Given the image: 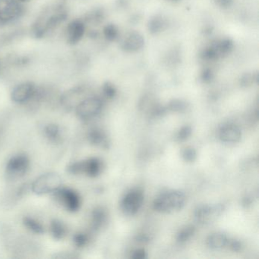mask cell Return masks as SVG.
<instances>
[{"label": "cell", "mask_w": 259, "mask_h": 259, "mask_svg": "<svg viewBox=\"0 0 259 259\" xmlns=\"http://www.w3.org/2000/svg\"><path fill=\"white\" fill-rule=\"evenodd\" d=\"M26 13V4L18 0H0V27L15 25Z\"/></svg>", "instance_id": "obj_1"}, {"label": "cell", "mask_w": 259, "mask_h": 259, "mask_svg": "<svg viewBox=\"0 0 259 259\" xmlns=\"http://www.w3.org/2000/svg\"><path fill=\"white\" fill-rule=\"evenodd\" d=\"M186 197L180 191H170L163 193L154 202V210L160 213H170L181 210L185 205Z\"/></svg>", "instance_id": "obj_2"}, {"label": "cell", "mask_w": 259, "mask_h": 259, "mask_svg": "<svg viewBox=\"0 0 259 259\" xmlns=\"http://www.w3.org/2000/svg\"><path fill=\"white\" fill-rule=\"evenodd\" d=\"M61 187V177L56 172L42 174L31 184L32 192L39 195L54 193Z\"/></svg>", "instance_id": "obj_3"}, {"label": "cell", "mask_w": 259, "mask_h": 259, "mask_svg": "<svg viewBox=\"0 0 259 259\" xmlns=\"http://www.w3.org/2000/svg\"><path fill=\"white\" fill-rule=\"evenodd\" d=\"M30 167V160L25 154L13 156L6 166V177L9 181H17L25 177Z\"/></svg>", "instance_id": "obj_4"}, {"label": "cell", "mask_w": 259, "mask_h": 259, "mask_svg": "<svg viewBox=\"0 0 259 259\" xmlns=\"http://www.w3.org/2000/svg\"><path fill=\"white\" fill-rule=\"evenodd\" d=\"M86 34V22L84 19H73L65 24L63 35L65 41L69 46L79 44Z\"/></svg>", "instance_id": "obj_5"}, {"label": "cell", "mask_w": 259, "mask_h": 259, "mask_svg": "<svg viewBox=\"0 0 259 259\" xmlns=\"http://www.w3.org/2000/svg\"><path fill=\"white\" fill-rule=\"evenodd\" d=\"M56 201L67 211L75 213L79 210L81 199L76 191L69 188L61 187L54 193Z\"/></svg>", "instance_id": "obj_6"}, {"label": "cell", "mask_w": 259, "mask_h": 259, "mask_svg": "<svg viewBox=\"0 0 259 259\" xmlns=\"http://www.w3.org/2000/svg\"><path fill=\"white\" fill-rule=\"evenodd\" d=\"M103 107V102L99 98L88 96L75 107L77 116L82 120H89L99 114Z\"/></svg>", "instance_id": "obj_7"}, {"label": "cell", "mask_w": 259, "mask_h": 259, "mask_svg": "<svg viewBox=\"0 0 259 259\" xmlns=\"http://www.w3.org/2000/svg\"><path fill=\"white\" fill-rule=\"evenodd\" d=\"M37 84L31 81H25L19 83L13 87L11 92V99L17 104L26 105L34 95Z\"/></svg>", "instance_id": "obj_8"}, {"label": "cell", "mask_w": 259, "mask_h": 259, "mask_svg": "<svg viewBox=\"0 0 259 259\" xmlns=\"http://www.w3.org/2000/svg\"><path fill=\"white\" fill-rule=\"evenodd\" d=\"M87 89L84 86H76L62 94L59 98L60 106L67 110H73L86 98Z\"/></svg>", "instance_id": "obj_9"}, {"label": "cell", "mask_w": 259, "mask_h": 259, "mask_svg": "<svg viewBox=\"0 0 259 259\" xmlns=\"http://www.w3.org/2000/svg\"><path fill=\"white\" fill-rule=\"evenodd\" d=\"M144 201V194L141 189H135L125 195L121 204L124 213L127 215H134L139 211Z\"/></svg>", "instance_id": "obj_10"}, {"label": "cell", "mask_w": 259, "mask_h": 259, "mask_svg": "<svg viewBox=\"0 0 259 259\" xmlns=\"http://www.w3.org/2000/svg\"><path fill=\"white\" fill-rule=\"evenodd\" d=\"M224 210L223 204H215V205L199 206L195 211V218L198 223L201 224H210L216 221L222 214Z\"/></svg>", "instance_id": "obj_11"}, {"label": "cell", "mask_w": 259, "mask_h": 259, "mask_svg": "<svg viewBox=\"0 0 259 259\" xmlns=\"http://www.w3.org/2000/svg\"><path fill=\"white\" fill-rule=\"evenodd\" d=\"M79 175L87 176V177L95 178L98 177L102 170V162L97 157H91L87 160H79Z\"/></svg>", "instance_id": "obj_12"}, {"label": "cell", "mask_w": 259, "mask_h": 259, "mask_svg": "<svg viewBox=\"0 0 259 259\" xmlns=\"http://www.w3.org/2000/svg\"><path fill=\"white\" fill-rule=\"evenodd\" d=\"M220 139L225 143H236L242 137L239 127L233 124H227L221 127L219 133Z\"/></svg>", "instance_id": "obj_13"}, {"label": "cell", "mask_w": 259, "mask_h": 259, "mask_svg": "<svg viewBox=\"0 0 259 259\" xmlns=\"http://www.w3.org/2000/svg\"><path fill=\"white\" fill-rule=\"evenodd\" d=\"M44 136L45 139L54 145H58L63 142V132L60 125L56 123L47 124L43 128Z\"/></svg>", "instance_id": "obj_14"}, {"label": "cell", "mask_w": 259, "mask_h": 259, "mask_svg": "<svg viewBox=\"0 0 259 259\" xmlns=\"http://www.w3.org/2000/svg\"><path fill=\"white\" fill-rule=\"evenodd\" d=\"M50 233L55 240H63L67 236L69 230L63 221L54 219L50 224Z\"/></svg>", "instance_id": "obj_15"}, {"label": "cell", "mask_w": 259, "mask_h": 259, "mask_svg": "<svg viewBox=\"0 0 259 259\" xmlns=\"http://www.w3.org/2000/svg\"><path fill=\"white\" fill-rule=\"evenodd\" d=\"M89 142L94 146L101 148H108L109 142L107 136L102 130L94 128L88 134Z\"/></svg>", "instance_id": "obj_16"}, {"label": "cell", "mask_w": 259, "mask_h": 259, "mask_svg": "<svg viewBox=\"0 0 259 259\" xmlns=\"http://www.w3.org/2000/svg\"><path fill=\"white\" fill-rule=\"evenodd\" d=\"M23 225L27 230L34 234H44L45 233V227L40 221L31 217H25L22 220Z\"/></svg>", "instance_id": "obj_17"}, {"label": "cell", "mask_w": 259, "mask_h": 259, "mask_svg": "<svg viewBox=\"0 0 259 259\" xmlns=\"http://www.w3.org/2000/svg\"><path fill=\"white\" fill-rule=\"evenodd\" d=\"M227 243H228V239L224 233H213L207 239V245L213 249H221L224 248Z\"/></svg>", "instance_id": "obj_18"}, {"label": "cell", "mask_w": 259, "mask_h": 259, "mask_svg": "<svg viewBox=\"0 0 259 259\" xmlns=\"http://www.w3.org/2000/svg\"><path fill=\"white\" fill-rule=\"evenodd\" d=\"M106 221V212L104 208L98 207L94 209L92 213V227L95 230H99L104 225Z\"/></svg>", "instance_id": "obj_19"}, {"label": "cell", "mask_w": 259, "mask_h": 259, "mask_svg": "<svg viewBox=\"0 0 259 259\" xmlns=\"http://www.w3.org/2000/svg\"><path fill=\"white\" fill-rule=\"evenodd\" d=\"M142 39L140 36L138 34H132L128 36L125 41V48L126 49L133 51V50H138L142 47Z\"/></svg>", "instance_id": "obj_20"}, {"label": "cell", "mask_w": 259, "mask_h": 259, "mask_svg": "<svg viewBox=\"0 0 259 259\" xmlns=\"http://www.w3.org/2000/svg\"><path fill=\"white\" fill-rule=\"evenodd\" d=\"M72 240H73L74 245L77 248H84L89 243V237L86 233L79 232L74 235Z\"/></svg>", "instance_id": "obj_21"}, {"label": "cell", "mask_w": 259, "mask_h": 259, "mask_svg": "<svg viewBox=\"0 0 259 259\" xmlns=\"http://www.w3.org/2000/svg\"><path fill=\"white\" fill-rule=\"evenodd\" d=\"M195 232V227H192V226L186 227V228L183 229L179 233L178 236H177V240L180 242H186L193 236Z\"/></svg>", "instance_id": "obj_22"}, {"label": "cell", "mask_w": 259, "mask_h": 259, "mask_svg": "<svg viewBox=\"0 0 259 259\" xmlns=\"http://www.w3.org/2000/svg\"><path fill=\"white\" fill-rule=\"evenodd\" d=\"M183 157L186 161L189 162V163L194 162L197 157L196 151L192 148H186L183 151Z\"/></svg>", "instance_id": "obj_23"}, {"label": "cell", "mask_w": 259, "mask_h": 259, "mask_svg": "<svg viewBox=\"0 0 259 259\" xmlns=\"http://www.w3.org/2000/svg\"><path fill=\"white\" fill-rule=\"evenodd\" d=\"M191 134H192V128L189 125H186L179 131L178 134H177V139L180 142H183V141H186V139H189Z\"/></svg>", "instance_id": "obj_24"}, {"label": "cell", "mask_w": 259, "mask_h": 259, "mask_svg": "<svg viewBox=\"0 0 259 259\" xmlns=\"http://www.w3.org/2000/svg\"><path fill=\"white\" fill-rule=\"evenodd\" d=\"M169 107H170L169 108H170L171 110L177 112L183 111V110L186 108V106L184 105V104L180 102V101H174V102L171 103Z\"/></svg>", "instance_id": "obj_25"}, {"label": "cell", "mask_w": 259, "mask_h": 259, "mask_svg": "<svg viewBox=\"0 0 259 259\" xmlns=\"http://www.w3.org/2000/svg\"><path fill=\"white\" fill-rule=\"evenodd\" d=\"M132 257L135 259H144L147 257L146 251L143 249H138L133 252Z\"/></svg>", "instance_id": "obj_26"}, {"label": "cell", "mask_w": 259, "mask_h": 259, "mask_svg": "<svg viewBox=\"0 0 259 259\" xmlns=\"http://www.w3.org/2000/svg\"><path fill=\"white\" fill-rule=\"evenodd\" d=\"M104 93L107 98H113L115 95V89L111 85L107 84V85L104 86Z\"/></svg>", "instance_id": "obj_27"}, {"label": "cell", "mask_w": 259, "mask_h": 259, "mask_svg": "<svg viewBox=\"0 0 259 259\" xmlns=\"http://www.w3.org/2000/svg\"><path fill=\"white\" fill-rule=\"evenodd\" d=\"M241 248H242V244L239 241L233 240V242H230V248L233 251H240Z\"/></svg>", "instance_id": "obj_28"}, {"label": "cell", "mask_w": 259, "mask_h": 259, "mask_svg": "<svg viewBox=\"0 0 259 259\" xmlns=\"http://www.w3.org/2000/svg\"><path fill=\"white\" fill-rule=\"evenodd\" d=\"M251 204V201L250 200L249 198H245L243 201V205L244 206H248Z\"/></svg>", "instance_id": "obj_29"}, {"label": "cell", "mask_w": 259, "mask_h": 259, "mask_svg": "<svg viewBox=\"0 0 259 259\" xmlns=\"http://www.w3.org/2000/svg\"><path fill=\"white\" fill-rule=\"evenodd\" d=\"M18 1H19V2L22 3V4H27L28 3L31 2L33 0H18Z\"/></svg>", "instance_id": "obj_30"}, {"label": "cell", "mask_w": 259, "mask_h": 259, "mask_svg": "<svg viewBox=\"0 0 259 259\" xmlns=\"http://www.w3.org/2000/svg\"><path fill=\"white\" fill-rule=\"evenodd\" d=\"M2 61H1V60H0V71H1V69H2Z\"/></svg>", "instance_id": "obj_31"}]
</instances>
